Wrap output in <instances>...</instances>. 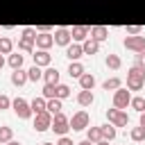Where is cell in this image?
<instances>
[{"label": "cell", "mask_w": 145, "mask_h": 145, "mask_svg": "<svg viewBox=\"0 0 145 145\" xmlns=\"http://www.w3.org/2000/svg\"><path fill=\"white\" fill-rule=\"evenodd\" d=\"M145 84V68L140 66H131L127 72V88L129 91H140Z\"/></svg>", "instance_id": "cell-1"}, {"label": "cell", "mask_w": 145, "mask_h": 145, "mask_svg": "<svg viewBox=\"0 0 145 145\" xmlns=\"http://www.w3.org/2000/svg\"><path fill=\"white\" fill-rule=\"evenodd\" d=\"M54 134H59V136H66L68 134V129H70V120L59 111V113H54L52 116V127H50Z\"/></svg>", "instance_id": "cell-2"}, {"label": "cell", "mask_w": 145, "mask_h": 145, "mask_svg": "<svg viewBox=\"0 0 145 145\" xmlns=\"http://www.w3.org/2000/svg\"><path fill=\"white\" fill-rule=\"evenodd\" d=\"M125 48L127 50H131V52H145V36H140V34H129V36H125Z\"/></svg>", "instance_id": "cell-3"}, {"label": "cell", "mask_w": 145, "mask_h": 145, "mask_svg": "<svg viewBox=\"0 0 145 145\" xmlns=\"http://www.w3.org/2000/svg\"><path fill=\"white\" fill-rule=\"evenodd\" d=\"M106 118H109V122H111L113 127H127V122H129L127 113H125L122 109H116V106L106 111Z\"/></svg>", "instance_id": "cell-4"}, {"label": "cell", "mask_w": 145, "mask_h": 145, "mask_svg": "<svg viewBox=\"0 0 145 145\" xmlns=\"http://www.w3.org/2000/svg\"><path fill=\"white\" fill-rule=\"evenodd\" d=\"M11 106H14V111H16V116H18L20 120H27V118L32 116V106H29V102L23 100V97H16V100L11 102Z\"/></svg>", "instance_id": "cell-5"}, {"label": "cell", "mask_w": 145, "mask_h": 145, "mask_svg": "<svg viewBox=\"0 0 145 145\" xmlns=\"http://www.w3.org/2000/svg\"><path fill=\"white\" fill-rule=\"evenodd\" d=\"M36 118H34V129L36 131H45V129H50L52 127V113L45 109V111H41V113H34Z\"/></svg>", "instance_id": "cell-6"}, {"label": "cell", "mask_w": 145, "mask_h": 145, "mask_svg": "<svg viewBox=\"0 0 145 145\" xmlns=\"http://www.w3.org/2000/svg\"><path fill=\"white\" fill-rule=\"evenodd\" d=\"M129 104H131L129 91L127 88H116V93H113V106L116 109H127Z\"/></svg>", "instance_id": "cell-7"}, {"label": "cell", "mask_w": 145, "mask_h": 145, "mask_svg": "<svg viewBox=\"0 0 145 145\" xmlns=\"http://www.w3.org/2000/svg\"><path fill=\"white\" fill-rule=\"evenodd\" d=\"M88 122H91L88 113H86V111H77V113L70 118V129H75V131H79V129H86V127H88Z\"/></svg>", "instance_id": "cell-8"}, {"label": "cell", "mask_w": 145, "mask_h": 145, "mask_svg": "<svg viewBox=\"0 0 145 145\" xmlns=\"http://www.w3.org/2000/svg\"><path fill=\"white\" fill-rule=\"evenodd\" d=\"M52 45H54V36H52V34H48V32L36 34V48H39V50H48V48H52Z\"/></svg>", "instance_id": "cell-9"}, {"label": "cell", "mask_w": 145, "mask_h": 145, "mask_svg": "<svg viewBox=\"0 0 145 145\" xmlns=\"http://www.w3.org/2000/svg\"><path fill=\"white\" fill-rule=\"evenodd\" d=\"M70 39H72V34H70V29H66V27H59V29L54 32V43H57V45H70Z\"/></svg>", "instance_id": "cell-10"}, {"label": "cell", "mask_w": 145, "mask_h": 145, "mask_svg": "<svg viewBox=\"0 0 145 145\" xmlns=\"http://www.w3.org/2000/svg\"><path fill=\"white\" fill-rule=\"evenodd\" d=\"M91 39H95L97 43L106 41V39H109V27H104V25H95V27H91Z\"/></svg>", "instance_id": "cell-11"}, {"label": "cell", "mask_w": 145, "mask_h": 145, "mask_svg": "<svg viewBox=\"0 0 145 145\" xmlns=\"http://www.w3.org/2000/svg\"><path fill=\"white\" fill-rule=\"evenodd\" d=\"M93 100H95L93 91H86V88H82V91L77 93V104H79V106H91V104H93Z\"/></svg>", "instance_id": "cell-12"}, {"label": "cell", "mask_w": 145, "mask_h": 145, "mask_svg": "<svg viewBox=\"0 0 145 145\" xmlns=\"http://www.w3.org/2000/svg\"><path fill=\"white\" fill-rule=\"evenodd\" d=\"M70 34H72V39H75V41H86V39H88V34H91V29H88L86 25H75V27L70 29Z\"/></svg>", "instance_id": "cell-13"}, {"label": "cell", "mask_w": 145, "mask_h": 145, "mask_svg": "<svg viewBox=\"0 0 145 145\" xmlns=\"http://www.w3.org/2000/svg\"><path fill=\"white\" fill-rule=\"evenodd\" d=\"M82 54H84V48H82V45H77V43H70V45H66V57H68L70 61H77Z\"/></svg>", "instance_id": "cell-14"}, {"label": "cell", "mask_w": 145, "mask_h": 145, "mask_svg": "<svg viewBox=\"0 0 145 145\" xmlns=\"http://www.w3.org/2000/svg\"><path fill=\"white\" fill-rule=\"evenodd\" d=\"M27 79H29V77H27V70H23V68H16V70L11 72V84H14V86H23Z\"/></svg>", "instance_id": "cell-15"}, {"label": "cell", "mask_w": 145, "mask_h": 145, "mask_svg": "<svg viewBox=\"0 0 145 145\" xmlns=\"http://www.w3.org/2000/svg\"><path fill=\"white\" fill-rule=\"evenodd\" d=\"M50 61H52V57H50L48 50H39V52H34V63H36V66H50Z\"/></svg>", "instance_id": "cell-16"}, {"label": "cell", "mask_w": 145, "mask_h": 145, "mask_svg": "<svg viewBox=\"0 0 145 145\" xmlns=\"http://www.w3.org/2000/svg\"><path fill=\"white\" fill-rule=\"evenodd\" d=\"M82 48H84V54H97V50H100V43H97L95 39H91V36H88V39L84 41V45H82Z\"/></svg>", "instance_id": "cell-17"}, {"label": "cell", "mask_w": 145, "mask_h": 145, "mask_svg": "<svg viewBox=\"0 0 145 145\" xmlns=\"http://www.w3.org/2000/svg\"><path fill=\"white\" fill-rule=\"evenodd\" d=\"M29 106H32V113H41V111L48 109V100H45V97H34V100L29 102Z\"/></svg>", "instance_id": "cell-18"}, {"label": "cell", "mask_w": 145, "mask_h": 145, "mask_svg": "<svg viewBox=\"0 0 145 145\" xmlns=\"http://www.w3.org/2000/svg\"><path fill=\"white\" fill-rule=\"evenodd\" d=\"M129 138L136 140V143H143V140H145V127H143V125L131 127V129H129Z\"/></svg>", "instance_id": "cell-19"}, {"label": "cell", "mask_w": 145, "mask_h": 145, "mask_svg": "<svg viewBox=\"0 0 145 145\" xmlns=\"http://www.w3.org/2000/svg\"><path fill=\"white\" fill-rule=\"evenodd\" d=\"M34 43H36V39L20 36V41H18V50H23V52H34Z\"/></svg>", "instance_id": "cell-20"}, {"label": "cell", "mask_w": 145, "mask_h": 145, "mask_svg": "<svg viewBox=\"0 0 145 145\" xmlns=\"http://www.w3.org/2000/svg\"><path fill=\"white\" fill-rule=\"evenodd\" d=\"M43 79H45V84H59V70L57 68L43 70Z\"/></svg>", "instance_id": "cell-21"}, {"label": "cell", "mask_w": 145, "mask_h": 145, "mask_svg": "<svg viewBox=\"0 0 145 145\" xmlns=\"http://www.w3.org/2000/svg\"><path fill=\"white\" fill-rule=\"evenodd\" d=\"M79 86L86 88V91H93V86H95V77H93L91 72H84V75L79 77Z\"/></svg>", "instance_id": "cell-22"}, {"label": "cell", "mask_w": 145, "mask_h": 145, "mask_svg": "<svg viewBox=\"0 0 145 145\" xmlns=\"http://www.w3.org/2000/svg\"><path fill=\"white\" fill-rule=\"evenodd\" d=\"M68 75H70V77H77V79H79V77L84 75V66H82L79 61H70V66H68Z\"/></svg>", "instance_id": "cell-23"}, {"label": "cell", "mask_w": 145, "mask_h": 145, "mask_svg": "<svg viewBox=\"0 0 145 145\" xmlns=\"http://www.w3.org/2000/svg\"><path fill=\"white\" fill-rule=\"evenodd\" d=\"M11 50H14V41L9 36H0V52L2 54H11Z\"/></svg>", "instance_id": "cell-24"}, {"label": "cell", "mask_w": 145, "mask_h": 145, "mask_svg": "<svg viewBox=\"0 0 145 145\" xmlns=\"http://www.w3.org/2000/svg\"><path fill=\"white\" fill-rule=\"evenodd\" d=\"M61 109H63V106H61V100H59V97H50V100H48V111H50L52 116L59 113Z\"/></svg>", "instance_id": "cell-25"}, {"label": "cell", "mask_w": 145, "mask_h": 145, "mask_svg": "<svg viewBox=\"0 0 145 145\" xmlns=\"http://www.w3.org/2000/svg\"><path fill=\"white\" fill-rule=\"evenodd\" d=\"M100 129H102V138L104 140H113L116 138V127L113 125H102Z\"/></svg>", "instance_id": "cell-26"}, {"label": "cell", "mask_w": 145, "mask_h": 145, "mask_svg": "<svg viewBox=\"0 0 145 145\" xmlns=\"http://www.w3.org/2000/svg\"><path fill=\"white\" fill-rule=\"evenodd\" d=\"M106 66H109L111 70H118V68L122 66V61H120L118 54H106Z\"/></svg>", "instance_id": "cell-27"}, {"label": "cell", "mask_w": 145, "mask_h": 145, "mask_svg": "<svg viewBox=\"0 0 145 145\" xmlns=\"http://www.w3.org/2000/svg\"><path fill=\"white\" fill-rule=\"evenodd\" d=\"M27 77H29L32 82H39V79L43 77V70H41V66H36V63H34V66L27 70Z\"/></svg>", "instance_id": "cell-28"}, {"label": "cell", "mask_w": 145, "mask_h": 145, "mask_svg": "<svg viewBox=\"0 0 145 145\" xmlns=\"http://www.w3.org/2000/svg\"><path fill=\"white\" fill-rule=\"evenodd\" d=\"M120 84H122L120 77H111V79H106V82L102 84V88H104V91H116V88H120Z\"/></svg>", "instance_id": "cell-29"}, {"label": "cell", "mask_w": 145, "mask_h": 145, "mask_svg": "<svg viewBox=\"0 0 145 145\" xmlns=\"http://www.w3.org/2000/svg\"><path fill=\"white\" fill-rule=\"evenodd\" d=\"M68 95H70V88H68L66 84H57V86H54V97L63 100V97H68Z\"/></svg>", "instance_id": "cell-30"}, {"label": "cell", "mask_w": 145, "mask_h": 145, "mask_svg": "<svg viewBox=\"0 0 145 145\" xmlns=\"http://www.w3.org/2000/svg\"><path fill=\"white\" fill-rule=\"evenodd\" d=\"M11 136H14V129L7 127V125H2V127H0V143H9Z\"/></svg>", "instance_id": "cell-31"}, {"label": "cell", "mask_w": 145, "mask_h": 145, "mask_svg": "<svg viewBox=\"0 0 145 145\" xmlns=\"http://www.w3.org/2000/svg\"><path fill=\"white\" fill-rule=\"evenodd\" d=\"M86 138L93 140V143L102 140V129H100V127H88V136H86Z\"/></svg>", "instance_id": "cell-32"}, {"label": "cell", "mask_w": 145, "mask_h": 145, "mask_svg": "<svg viewBox=\"0 0 145 145\" xmlns=\"http://www.w3.org/2000/svg\"><path fill=\"white\" fill-rule=\"evenodd\" d=\"M9 66L16 70V68H23V54H9Z\"/></svg>", "instance_id": "cell-33"}, {"label": "cell", "mask_w": 145, "mask_h": 145, "mask_svg": "<svg viewBox=\"0 0 145 145\" xmlns=\"http://www.w3.org/2000/svg\"><path fill=\"white\" fill-rule=\"evenodd\" d=\"M131 106H134L138 113H143V111H145V97H140V95H138V97H131Z\"/></svg>", "instance_id": "cell-34"}, {"label": "cell", "mask_w": 145, "mask_h": 145, "mask_svg": "<svg viewBox=\"0 0 145 145\" xmlns=\"http://www.w3.org/2000/svg\"><path fill=\"white\" fill-rule=\"evenodd\" d=\"M54 86H57V84H45V86H43V97H48V100L54 97Z\"/></svg>", "instance_id": "cell-35"}, {"label": "cell", "mask_w": 145, "mask_h": 145, "mask_svg": "<svg viewBox=\"0 0 145 145\" xmlns=\"http://www.w3.org/2000/svg\"><path fill=\"white\" fill-rule=\"evenodd\" d=\"M134 66H140V68H145V52H138V54L134 57Z\"/></svg>", "instance_id": "cell-36"}, {"label": "cell", "mask_w": 145, "mask_h": 145, "mask_svg": "<svg viewBox=\"0 0 145 145\" xmlns=\"http://www.w3.org/2000/svg\"><path fill=\"white\" fill-rule=\"evenodd\" d=\"M9 106H11V100H9L7 95H0V111H2V109H9Z\"/></svg>", "instance_id": "cell-37"}, {"label": "cell", "mask_w": 145, "mask_h": 145, "mask_svg": "<svg viewBox=\"0 0 145 145\" xmlns=\"http://www.w3.org/2000/svg\"><path fill=\"white\" fill-rule=\"evenodd\" d=\"M140 25H127V34H140Z\"/></svg>", "instance_id": "cell-38"}, {"label": "cell", "mask_w": 145, "mask_h": 145, "mask_svg": "<svg viewBox=\"0 0 145 145\" xmlns=\"http://www.w3.org/2000/svg\"><path fill=\"white\" fill-rule=\"evenodd\" d=\"M57 145H77V143H72V138H68V136H61L57 140Z\"/></svg>", "instance_id": "cell-39"}, {"label": "cell", "mask_w": 145, "mask_h": 145, "mask_svg": "<svg viewBox=\"0 0 145 145\" xmlns=\"http://www.w3.org/2000/svg\"><path fill=\"white\" fill-rule=\"evenodd\" d=\"M77 145H95V143H93V140H88V138H86V140H79V143H77Z\"/></svg>", "instance_id": "cell-40"}, {"label": "cell", "mask_w": 145, "mask_h": 145, "mask_svg": "<svg viewBox=\"0 0 145 145\" xmlns=\"http://www.w3.org/2000/svg\"><path fill=\"white\" fill-rule=\"evenodd\" d=\"M95 145H109V140H104V138H102V140H97Z\"/></svg>", "instance_id": "cell-41"}, {"label": "cell", "mask_w": 145, "mask_h": 145, "mask_svg": "<svg viewBox=\"0 0 145 145\" xmlns=\"http://www.w3.org/2000/svg\"><path fill=\"white\" fill-rule=\"evenodd\" d=\"M140 125H143V127H145V111H143V113H140Z\"/></svg>", "instance_id": "cell-42"}, {"label": "cell", "mask_w": 145, "mask_h": 145, "mask_svg": "<svg viewBox=\"0 0 145 145\" xmlns=\"http://www.w3.org/2000/svg\"><path fill=\"white\" fill-rule=\"evenodd\" d=\"M5 66V57H2V52H0V68Z\"/></svg>", "instance_id": "cell-43"}, {"label": "cell", "mask_w": 145, "mask_h": 145, "mask_svg": "<svg viewBox=\"0 0 145 145\" xmlns=\"http://www.w3.org/2000/svg\"><path fill=\"white\" fill-rule=\"evenodd\" d=\"M7 145H20V143H16V140H9V143H7Z\"/></svg>", "instance_id": "cell-44"}, {"label": "cell", "mask_w": 145, "mask_h": 145, "mask_svg": "<svg viewBox=\"0 0 145 145\" xmlns=\"http://www.w3.org/2000/svg\"><path fill=\"white\" fill-rule=\"evenodd\" d=\"M41 145H54V143H41Z\"/></svg>", "instance_id": "cell-45"}]
</instances>
